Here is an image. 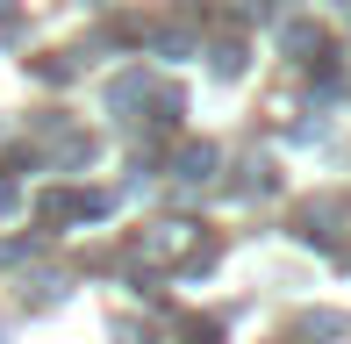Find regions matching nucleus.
Segmentation results:
<instances>
[{
  "instance_id": "1",
  "label": "nucleus",
  "mask_w": 351,
  "mask_h": 344,
  "mask_svg": "<svg viewBox=\"0 0 351 344\" xmlns=\"http://www.w3.org/2000/svg\"><path fill=\"white\" fill-rule=\"evenodd\" d=\"M8 208H14V186H8V180H0V215H8Z\"/></svg>"
}]
</instances>
